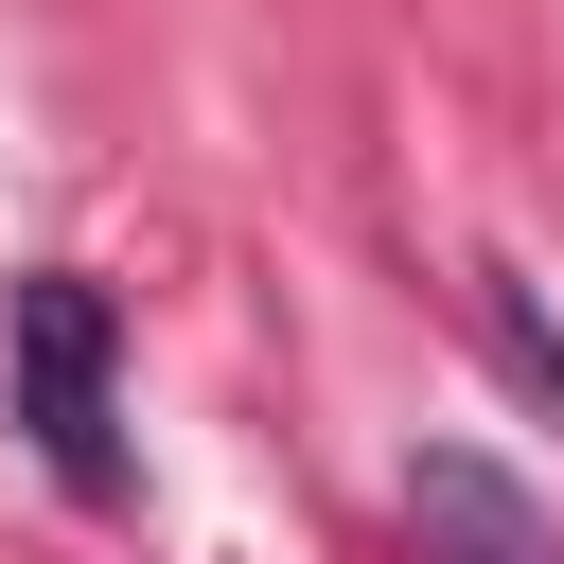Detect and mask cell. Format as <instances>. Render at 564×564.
<instances>
[{"label": "cell", "instance_id": "6da1fadb", "mask_svg": "<svg viewBox=\"0 0 564 564\" xmlns=\"http://www.w3.org/2000/svg\"><path fill=\"white\" fill-rule=\"evenodd\" d=\"M18 423H35V458H53L88 511L123 494V317H106V282H70V264L18 282Z\"/></svg>", "mask_w": 564, "mask_h": 564}, {"label": "cell", "instance_id": "7a4b0ae2", "mask_svg": "<svg viewBox=\"0 0 564 564\" xmlns=\"http://www.w3.org/2000/svg\"><path fill=\"white\" fill-rule=\"evenodd\" d=\"M405 546H423V564H564V546H546V511H529L494 458H458V441H423V458H405Z\"/></svg>", "mask_w": 564, "mask_h": 564}, {"label": "cell", "instance_id": "3957f363", "mask_svg": "<svg viewBox=\"0 0 564 564\" xmlns=\"http://www.w3.org/2000/svg\"><path fill=\"white\" fill-rule=\"evenodd\" d=\"M476 335H494V370H511V388L564 423V335L529 317V282H511V264H476Z\"/></svg>", "mask_w": 564, "mask_h": 564}]
</instances>
